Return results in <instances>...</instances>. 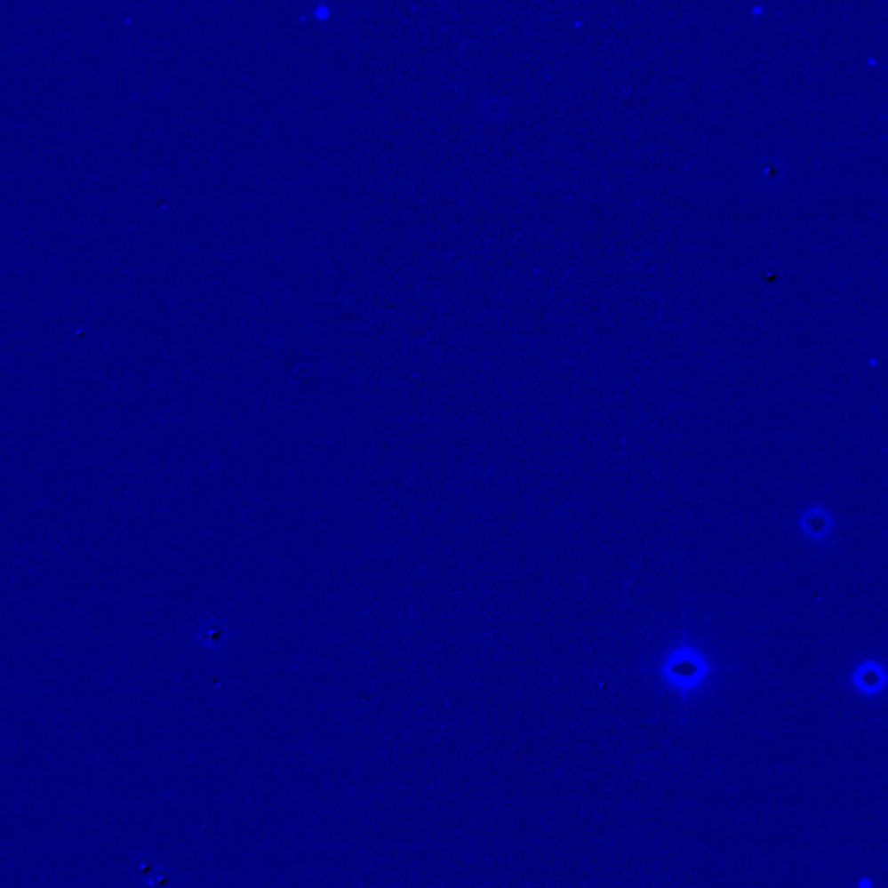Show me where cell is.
Here are the masks:
<instances>
[{
    "mask_svg": "<svg viewBox=\"0 0 888 888\" xmlns=\"http://www.w3.org/2000/svg\"><path fill=\"white\" fill-rule=\"evenodd\" d=\"M710 670L707 656L692 642L684 640L663 658L660 676L665 685L685 696L696 692L707 682Z\"/></svg>",
    "mask_w": 888,
    "mask_h": 888,
    "instance_id": "1",
    "label": "cell"
},
{
    "mask_svg": "<svg viewBox=\"0 0 888 888\" xmlns=\"http://www.w3.org/2000/svg\"><path fill=\"white\" fill-rule=\"evenodd\" d=\"M885 668L875 660L859 663L852 672L853 687L864 696H876L885 689Z\"/></svg>",
    "mask_w": 888,
    "mask_h": 888,
    "instance_id": "2",
    "label": "cell"
},
{
    "mask_svg": "<svg viewBox=\"0 0 888 888\" xmlns=\"http://www.w3.org/2000/svg\"><path fill=\"white\" fill-rule=\"evenodd\" d=\"M802 534L812 541H824L833 532V517L824 507H809L798 519Z\"/></svg>",
    "mask_w": 888,
    "mask_h": 888,
    "instance_id": "3",
    "label": "cell"
}]
</instances>
